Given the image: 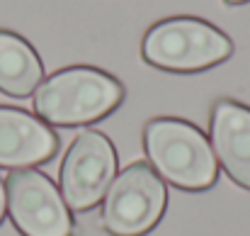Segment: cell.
<instances>
[{"label":"cell","instance_id":"6da1fadb","mask_svg":"<svg viewBox=\"0 0 250 236\" xmlns=\"http://www.w3.org/2000/svg\"><path fill=\"white\" fill-rule=\"evenodd\" d=\"M122 100L124 85L114 76L92 66H71L34 90V112L49 124L73 127L102 119Z\"/></svg>","mask_w":250,"mask_h":236},{"label":"cell","instance_id":"7a4b0ae2","mask_svg":"<svg viewBox=\"0 0 250 236\" xmlns=\"http://www.w3.org/2000/svg\"><path fill=\"white\" fill-rule=\"evenodd\" d=\"M144 146L156 173L180 190H207L219 165L207 137L185 119L158 117L144 127Z\"/></svg>","mask_w":250,"mask_h":236},{"label":"cell","instance_id":"3957f363","mask_svg":"<svg viewBox=\"0 0 250 236\" xmlns=\"http://www.w3.org/2000/svg\"><path fill=\"white\" fill-rule=\"evenodd\" d=\"M141 54L156 69L197 73L226 61L233 54V42L204 20L170 17L146 32Z\"/></svg>","mask_w":250,"mask_h":236},{"label":"cell","instance_id":"277c9868","mask_svg":"<svg viewBox=\"0 0 250 236\" xmlns=\"http://www.w3.org/2000/svg\"><path fill=\"white\" fill-rule=\"evenodd\" d=\"M166 205L167 190L163 180L148 163L136 161L107 188L102 227L114 236H141L161 222Z\"/></svg>","mask_w":250,"mask_h":236},{"label":"cell","instance_id":"5b68a950","mask_svg":"<svg viewBox=\"0 0 250 236\" xmlns=\"http://www.w3.org/2000/svg\"><path fill=\"white\" fill-rule=\"evenodd\" d=\"M5 200L12 224L22 236H73V217L61 192L44 173H10Z\"/></svg>","mask_w":250,"mask_h":236},{"label":"cell","instance_id":"8992f818","mask_svg":"<svg viewBox=\"0 0 250 236\" xmlns=\"http://www.w3.org/2000/svg\"><path fill=\"white\" fill-rule=\"evenodd\" d=\"M114 173L117 154L112 142L95 129L81 132L61 163V197L66 207L73 212L95 207L112 185Z\"/></svg>","mask_w":250,"mask_h":236},{"label":"cell","instance_id":"52a82bcc","mask_svg":"<svg viewBox=\"0 0 250 236\" xmlns=\"http://www.w3.org/2000/svg\"><path fill=\"white\" fill-rule=\"evenodd\" d=\"M59 151L56 132L34 115L0 107V168H27Z\"/></svg>","mask_w":250,"mask_h":236},{"label":"cell","instance_id":"ba28073f","mask_svg":"<svg viewBox=\"0 0 250 236\" xmlns=\"http://www.w3.org/2000/svg\"><path fill=\"white\" fill-rule=\"evenodd\" d=\"M211 146L224 170L250 190V107L236 100H219L214 105Z\"/></svg>","mask_w":250,"mask_h":236},{"label":"cell","instance_id":"9c48e42d","mask_svg":"<svg viewBox=\"0 0 250 236\" xmlns=\"http://www.w3.org/2000/svg\"><path fill=\"white\" fill-rule=\"evenodd\" d=\"M44 76L37 51L15 32L0 29V90L10 97L32 95Z\"/></svg>","mask_w":250,"mask_h":236},{"label":"cell","instance_id":"30bf717a","mask_svg":"<svg viewBox=\"0 0 250 236\" xmlns=\"http://www.w3.org/2000/svg\"><path fill=\"white\" fill-rule=\"evenodd\" d=\"M5 185H2V180H0V222H2V217H5Z\"/></svg>","mask_w":250,"mask_h":236},{"label":"cell","instance_id":"8fae6325","mask_svg":"<svg viewBox=\"0 0 250 236\" xmlns=\"http://www.w3.org/2000/svg\"><path fill=\"white\" fill-rule=\"evenodd\" d=\"M229 5H241V2H248V0H226Z\"/></svg>","mask_w":250,"mask_h":236}]
</instances>
